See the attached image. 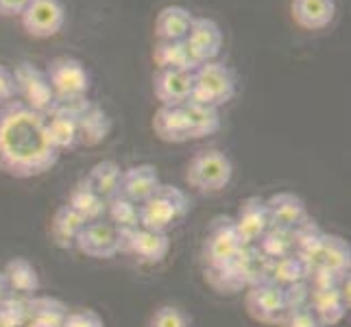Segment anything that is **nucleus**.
Instances as JSON below:
<instances>
[{"label":"nucleus","mask_w":351,"mask_h":327,"mask_svg":"<svg viewBox=\"0 0 351 327\" xmlns=\"http://www.w3.org/2000/svg\"><path fill=\"white\" fill-rule=\"evenodd\" d=\"M46 133L44 116L20 101L0 107V173L14 179H33L59 162Z\"/></svg>","instance_id":"nucleus-1"},{"label":"nucleus","mask_w":351,"mask_h":327,"mask_svg":"<svg viewBox=\"0 0 351 327\" xmlns=\"http://www.w3.org/2000/svg\"><path fill=\"white\" fill-rule=\"evenodd\" d=\"M190 212V199L181 188L160 184L153 195L140 203V227L168 234Z\"/></svg>","instance_id":"nucleus-2"},{"label":"nucleus","mask_w":351,"mask_h":327,"mask_svg":"<svg viewBox=\"0 0 351 327\" xmlns=\"http://www.w3.org/2000/svg\"><path fill=\"white\" fill-rule=\"evenodd\" d=\"M234 179V164L229 155L219 149L195 153L186 166V184L199 195H219Z\"/></svg>","instance_id":"nucleus-3"},{"label":"nucleus","mask_w":351,"mask_h":327,"mask_svg":"<svg viewBox=\"0 0 351 327\" xmlns=\"http://www.w3.org/2000/svg\"><path fill=\"white\" fill-rule=\"evenodd\" d=\"M238 77L227 64L208 62L192 70V96L190 101L203 105L223 107L236 96Z\"/></svg>","instance_id":"nucleus-4"},{"label":"nucleus","mask_w":351,"mask_h":327,"mask_svg":"<svg viewBox=\"0 0 351 327\" xmlns=\"http://www.w3.org/2000/svg\"><path fill=\"white\" fill-rule=\"evenodd\" d=\"M46 77L51 81L57 103H72L86 99L92 88L90 72L86 64L77 57L62 55L51 59V64L46 66Z\"/></svg>","instance_id":"nucleus-5"},{"label":"nucleus","mask_w":351,"mask_h":327,"mask_svg":"<svg viewBox=\"0 0 351 327\" xmlns=\"http://www.w3.org/2000/svg\"><path fill=\"white\" fill-rule=\"evenodd\" d=\"M245 247L247 245L242 242L232 216L214 218L208 234H205L203 249H201L205 269H216V266H225L229 262H234Z\"/></svg>","instance_id":"nucleus-6"},{"label":"nucleus","mask_w":351,"mask_h":327,"mask_svg":"<svg viewBox=\"0 0 351 327\" xmlns=\"http://www.w3.org/2000/svg\"><path fill=\"white\" fill-rule=\"evenodd\" d=\"M14 72L16 81V96H20V103L38 114H48L55 107V92L51 88V81L46 77V70L38 68L31 62H20Z\"/></svg>","instance_id":"nucleus-7"},{"label":"nucleus","mask_w":351,"mask_h":327,"mask_svg":"<svg viewBox=\"0 0 351 327\" xmlns=\"http://www.w3.org/2000/svg\"><path fill=\"white\" fill-rule=\"evenodd\" d=\"M245 310L256 323L277 327L288 312L284 301V288L273 282H260L249 286L245 293Z\"/></svg>","instance_id":"nucleus-8"},{"label":"nucleus","mask_w":351,"mask_h":327,"mask_svg":"<svg viewBox=\"0 0 351 327\" xmlns=\"http://www.w3.org/2000/svg\"><path fill=\"white\" fill-rule=\"evenodd\" d=\"M20 24L24 33L35 40H48L64 29L66 9L62 0H31L22 11Z\"/></svg>","instance_id":"nucleus-9"},{"label":"nucleus","mask_w":351,"mask_h":327,"mask_svg":"<svg viewBox=\"0 0 351 327\" xmlns=\"http://www.w3.org/2000/svg\"><path fill=\"white\" fill-rule=\"evenodd\" d=\"M171 251L168 234L153 232L147 227H136L129 232H120V253H129L142 264H160Z\"/></svg>","instance_id":"nucleus-10"},{"label":"nucleus","mask_w":351,"mask_h":327,"mask_svg":"<svg viewBox=\"0 0 351 327\" xmlns=\"http://www.w3.org/2000/svg\"><path fill=\"white\" fill-rule=\"evenodd\" d=\"M75 247L83 256L94 260H110L120 253V229H116L110 221H92L86 223L77 236Z\"/></svg>","instance_id":"nucleus-11"},{"label":"nucleus","mask_w":351,"mask_h":327,"mask_svg":"<svg viewBox=\"0 0 351 327\" xmlns=\"http://www.w3.org/2000/svg\"><path fill=\"white\" fill-rule=\"evenodd\" d=\"M72 107H75V114H77L81 147H99V144H103L110 138L114 123L110 114H107L99 103L90 101L86 96V99L72 101Z\"/></svg>","instance_id":"nucleus-12"},{"label":"nucleus","mask_w":351,"mask_h":327,"mask_svg":"<svg viewBox=\"0 0 351 327\" xmlns=\"http://www.w3.org/2000/svg\"><path fill=\"white\" fill-rule=\"evenodd\" d=\"M306 264V275L312 269H325L336 277H343L349 273L351 266V247L341 236L325 234L319 242V247L312 251V256L301 260Z\"/></svg>","instance_id":"nucleus-13"},{"label":"nucleus","mask_w":351,"mask_h":327,"mask_svg":"<svg viewBox=\"0 0 351 327\" xmlns=\"http://www.w3.org/2000/svg\"><path fill=\"white\" fill-rule=\"evenodd\" d=\"M186 46L197 62V66L216 62L223 48V31L221 27L210 18H195L190 24V31L186 35Z\"/></svg>","instance_id":"nucleus-14"},{"label":"nucleus","mask_w":351,"mask_h":327,"mask_svg":"<svg viewBox=\"0 0 351 327\" xmlns=\"http://www.w3.org/2000/svg\"><path fill=\"white\" fill-rule=\"evenodd\" d=\"M46 133L51 138L53 147L62 153L70 151L79 144V129H77V114L72 103H55L48 114H44Z\"/></svg>","instance_id":"nucleus-15"},{"label":"nucleus","mask_w":351,"mask_h":327,"mask_svg":"<svg viewBox=\"0 0 351 327\" xmlns=\"http://www.w3.org/2000/svg\"><path fill=\"white\" fill-rule=\"evenodd\" d=\"M153 94L160 105H186L192 96V70H157L153 77Z\"/></svg>","instance_id":"nucleus-16"},{"label":"nucleus","mask_w":351,"mask_h":327,"mask_svg":"<svg viewBox=\"0 0 351 327\" xmlns=\"http://www.w3.org/2000/svg\"><path fill=\"white\" fill-rule=\"evenodd\" d=\"M234 225L245 245H256L262 234L271 227L269 210H266V199L262 197H247L240 203L238 214L234 216Z\"/></svg>","instance_id":"nucleus-17"},{"label":"nucleus","mask_w":351,"mask_h":327,"mask_svg":"<svg viewBox=\"0 0 351 327\" xmlns=\"http://www.w3.org/2000/svg\"><path fill=\"white\" fill-rule=\"evenodd\" d=\"M266 210H269L271 227L286 229V232L310 218L306 201L295 192H275L266 199Z\"/></svg>","instance_id":"nucleus-18"},{"label":"nucleus","mask_w":351,"mask_h":327,"mask_svg":"<svg viewBox=\"0 0 351 327\" xmlns=\"http://www.w3.org/2000/svg\"><path fill=\"white\" fill-rule=\"evenodd\" d=\"M290 16L304 31H323L334 22L336 3L334 0H293Z\"/></svg>","instance_id":"nucleus-19"},{"label":"nucleus","mask_w":351,"mask_h":327,"mask_svg":"<svg viewBox=\"0 0 351 327\" xmlns=\"http://www.w3.org/2000/svg\"><path fill=\"white\" fill-rule=\"evenodd\" d=\"M308 308L312 310L314 317H317L325 327H334L347 317L349 301L343 297L341 288H338V286L317 288V290H310Z\"/></svg>","instance_id":"nucleus-20"},{"label":"nucleus","mask_w":351,"mask_h":327,"mask_svg":"<svg viewBox=\"0 0 351 327\" xmlns=\"http://www.w3.org/2000/svg\"><path fill=\"white\" fill-rule=\"evenodd\" d=\"M160 175L153 164H136L123 171V181H120V195L136 201L138 205L147 201L153 192L160 188Z\"/></svg>","instance_id":"nucleus-21"},{"label":"nucleus","mask_w":351,"mask_h":327,"mask_svg":"<svg viewBox=\"0 0 351 327\" xmlns=\"http://www.w3.org/2000/svg\"><path fill=\"white\" fill-rule=\"evenodd\" d=\"M153 131L155 136L166 144H184L190 142L188 120L184 114V107H166L160 105V109L153 116Z\"/></svg>","instance_id":"nucleus-22"},{"label":"nucleus","mask_w":351,"mask_h":327,"mask_svg":"<svg viewBox=\"0 0 351 327\" xmlns=\"http://www.w3.org/2000/svg\"><path fill=\"white\" fill-rule=\"evenodd\" d=\"M3 275L7 280L9 286V293L22 297V299H29L33 295H38L40 290V275L38 269L27 260V258H14L5 264Z\"/></svg>","instance_id":"nucleus-23"},{"label":"nucleus","mask_w":351,"mask_h":327,"mask_svg":"<svg viewBox=\"0 0 351 327\" xmlns=\"http://www.w3.org/2000/svg\"><path fill=\"white\" fill-rule=\"evenodd\" d=\"M195 20L192 11L181 5H168L164 7L155 18V35L157 40H186L190 31V24Z\"/></svg>","instance_id":"nucleus-24"},{"label":"nucleus","mask_w":351,"mask_h":327,"mask_svg":"<svg viewBox=\"0 0 351 327\" xmlns=\"http://www.w3.org/2000/svg\"><path fill=\"white\" fill-rule=\"evenodd\" d=\"M27 323H35L40 327H62L68 317V308L57 297L33 295L27 299Z\"/></svg>","instance_id":"nucleus-25"},{"label":"nucleus","mask_w":351,"mask_h":327,"mask_svg":"<svg viewBox=\"0 0 351 327\" xmlns=\"http://www.w3.org/2000/svg\"><path fill=\"white\" fill-rule=\"evenodd\" d=\"M184 107V114L188 120V131H190V140H201L214 136L216 131L221 129V112L219 107L212 105H203L197 101H188Z\"/></svg>","instance_id":"nucleus-26"},{"label":"nucleus","mask_w":351,"mask_h":327,"mask_svg":"<svg viewBox=\"0 0 351 327\" xmlns=\"http://www.w3.org/2000/svg\"><path fill=\"white\" fill-rule=\"evenodd\" d=\"M83 227H86V221L68 203L59 205L51 223V238L59 249H75L77 236L81 234Z\"/></svg>","instance_id":"nucleus-27"},{"label":"nucleus","mask_w":351,"mask_h":327,"mask_svg":"<svg viewBox=\"0 0 351 327\" xmlns=\"http://www.w3.org/2000/svg\"><path fill=\"white\" fill-rule=\"evenodd\" d=\"M153 62L157 70H195L197 62L192 59L184 40H160L153 48Z\"/></svg>","instance_id":"nucleus-28"},{"label":"nucleus","mask_w":351,"mask_h":327,"mask_svg":"<svg viewBox=\"0 0 351 327\" xmlns=\"http://www.w3.org/2000/svg\"><path fill=\"white\" fill-rule=\"evenodd\" d=\"M68 205L72 210H75L83 221L86 223H92V221H101L105 218V212H107V201L103 197H99L96 192L90 188V184L86 179L79 181V184L72 188L70 192V199H68Z\"/></svg>","instance_id":"nucleus-29"},{"label":"nucleus","mask_w":351,"mask_h":327,"mask_svg":"<svg viewBox=\"0 0 351 327\" xmlns=\"http://www.w3.org/2000/svg\"><path fill=\"white\" fill-rule=\"evenodd\" d=\"M90 188L105 201L120 195V181H123V168L112 160H103L92 166L90 175L86 177Z\"/></svg>","instance_id":"nucleus-30"},{"label":"nucleus","mask_w":351,"mask_h":327,"mask_svg":"<svg viewBox=\"0 0 351 327\" xmlns=\"http://www.w3.org/2000/svg\"><path fill=\"white\" fill-rule=\"evenodd\" d=\"M306 280V264L301 262L297 253H288L284 258L269 260V275H266V282H273L277 286H290L297 282Z\"/></svg>","instance_id":"nucleus-31"},{"label":"nucleus","mask_w":351,"mask_h":327,"mask_svg":"<svg viewBox=\"0 0 351 327\" xmlns=\"http://www.w3.org/2000/svg\"><path fill=\"white\" fill-rule=\"evenodd\" d=\"M105 216H110V223L120 232L140 227V205L123 195H116L114 199L107 201Z\"/></svg>","instance_id":"nucleus-32"},{"label":"nucleus","mask_w":351,"mask_h":327,"mask_svg":"<svg viewBox=\"0 0 351 327\" xmlns=\"http://www.w3.org/2000/svg\"><path fill=\"white\" fill-rule=\"evenodd\" d=\"M205 280L221 295H236L242 288H247L234 262H229L225 266H216V269H205Z\"/></svg>","instance_id":"nucleus-33"},{"label":"nucleus","mask_w":351,"mask_h":327,"mask_svg":"<svg viewBox=\"0 0 351 327\" xmlns=\"http://www.w3.org/2000/svg\"><path fill=\"white\" fill-rule=\"evenodd\" d=\"M256 249L266 260H277V258L288 256V253H295L290 232H286V229H277V227L266 229V232L262 234V238L256 242Z\"/></svg>","instance_id":"nucleus-34"},{"label":"nucleus","mask_w":351,"mask_h":327,"mask_svg":"<svg viewBox=\"0 0 351 327\" xmlns=\"http://www.w3.org/2000/svg\"><path fill=\"white\" fill-rule=\"evenodd\" d=\"M27 321V299L9 295L0 301V327H24Z\"/></svg>","instance_id":"nucleus-35"},{"label":"nucleus","mask_w":351,"mask_h":327,"mask_svg":"<svg viewBox=\"0 0 351 327\" xmlns=\"http://www.w3.org/2000/svg\"><path fill=\"white\" fill-rule=\"evenodd\" d=\"M188 314L177 306H160L149 319V327H190Z\"/></svg>","instance_id":"nucleus-36"},{"label":"nucleus","mask_w":351,"mask_h":327,"mask_svg":"<svg viewBox=\"0 0 351 327\" xmlns=\"http://www.w3.org/2000/svg\"><path fill=\"white\" fill-rule=\"evenodd\" d=\"M284 301L288 310H299V308H308L310 304V286L308 282H297L284 288Z\"/></svg>","instance_id":"nucleus-37"},{"label":"nucleus","mask_w":351,"mask_h":327,"mask_svg":"<svg viewBox=\"0 0 351 327\" xmlns=\"http://www.w3.org/2000/svg\"><path fill=\"white\" fill-rule=\"evenodd\" d=\"M277 327H325V325L314 317L310 308H299V310H288Z\"/></svg>","instance_id":"nucleus-38"},{"label":"nucleus","mask_w":351,"mask_h":327,"mask_svg":"<svg viewBox=\"0 0 351 327\" xmlns=\"http://www.w3.org/2000/svg\"><path fill=\"white\" fill-rule=\"evenodd\" d=\"M62 327H105V323H103L99 312L86 308V310L68 312V317H66Z\"/></svg>","instance_id":"nucleus-39"},{"label":"nucleus","mask_w":351,"mask_h":327,"mask_svg":"<svg viewBox=\"0 0 351 327\" xmlns=\"http://www.w3.org/2000/svg\"><path fill=\"white\" fill-rule=\"evenodd\" d=\"M16 99V81H14V72L7 66L0 64V107L7 105L9 101Z\"/></svg>","instance_id":"nucleus-40"},{"label":"nucleus","mask_w":351,"mask_h":327,"mask_svg":"<svg viewBox=\"0 0 351 327\" xmlns=\"http://www.w3.org/2000/svg\"><path fill=\"white\" fill-rule=\"evenodd\" d=\"M31 0H0V16L3 18H20Z\"/></svg>","instance_id":"nucleus-41"},{"label":"nucleus","mask_w":351,"mask_h":327,"mask_svg":"<svg viewBox=\"0 0 351 327\" xmlns=\"http://www.w3.org/2000/svg\"><path fill=\"white\" fill-rule=\"evenodd\" d=\"M11 293H9V286H7V280H5V275H3V271H0V301L3 299H7Z\"/></svg>","instance_id":"nucleus-42"},{"label":"nucleus","mask_w":351,"mask_h":327,"mask_svg":"<svg viewBox=\"0 0 351 327\" xmlns=\"http://www.w3.org/2000/svg\"><path fill=\"white\" fill-rule=\"evenodd\" d=\"M24 327H40V325H35V323H27V325H24Z\"/></svg>","instance_id":"nucleus-43"}]
</instances>
